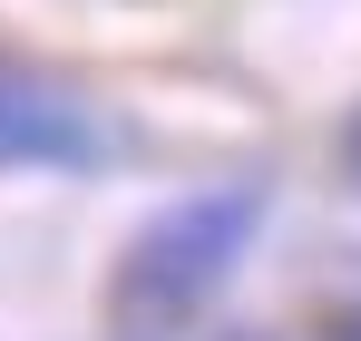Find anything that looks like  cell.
I'll return each mask as SVG.
<instances>
[{"label":"cell","mask_w":361,"mask_h":341,"mask_svg":"<svg viewBox=\"0 0 361 341\" xmlns=\"http://www.w3.org/2000/svg\"><path fill=\"white\" fill-rule=\"evenodd\" d=\"M254 234H264V185H215V195L166 205L157 225L127 244V264H118V322L137 341L195 322L215 292L235 283V264H244Z\"/></svg>","instance_id":"1"},{"label":"cell","mask_w":361,"mask_h":341,"mask_svg":"<svg viewBox=\"0 0 361 341\" xmlns=\"http://www.w3.org/2000/svg\"><path fill=\"white\" fill-rule=\"evenodd\" d=\"M118 156V127L68 98L59 78L0 68V175H98Z\"/></svg>","instance_id":"2"},{"label":"cell","mask_w":361,"mask_h":341,"mask_svg":"<svg viewBox=\"0 0 361 341\" xmlns=\"http://www.w3.org/2000/svg\"><path fill=\"white\" fill-rule=\"evenodd\" d=\"M352 166H361V127H352Z\"/></svg>","instance_id":"3"}]
</instances>
